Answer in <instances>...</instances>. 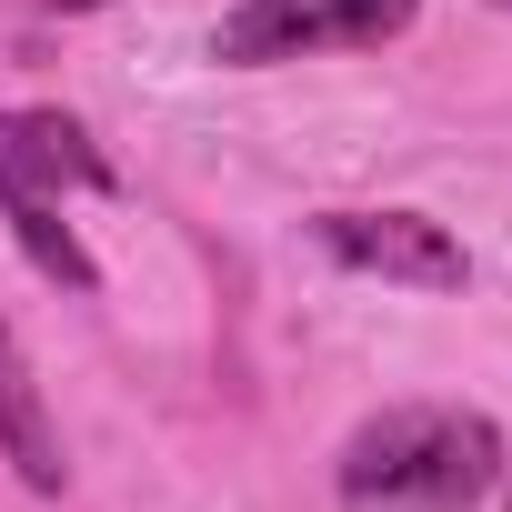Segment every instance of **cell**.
<instances>
[{
  "mask_svg": "<svg viewBox=\"0 0 512 512\" xmlns=\"http://www.w3.org/2000/svg\"><path fill=\"white\" fill-rule=\"evenodd\" d=\"M402 21H412V0H241L211 31V61L272 71V61H312V51H372Z\"/></svg>",
  "mask_w": 512,
  "mask_h": 512,
  "instance_id": "7a4b0ae2",
  "label": "cell"
},
{
  "mask_svg": "<svg viewBox=\"0 0 512 512\" xmlns=\"http://www.w3.org/2000/svg\"><path fill=\"white\" fill-rule=\"evenodd\" d=\"M492 11H512V0H492Z\"/></svg>",
  "mask_w": 512,
  "mask_h": 512,
  "instance_id": "52a82bcc",
  "label": "cell"
},
{
  "mask_svg": "<svg viewBox=\"0 0 512 512\" xmlns=\"http://www.w3.org/2000/svg\"><path fill=\"white\" fill-rule=\"evenodd\" d=\"M0 452H11V472H21L31 492H61V482H71L61 422H51V402H41V382H31V352H21L11 322H0Z\"/></svg>",
  "mask_w": 512,
  "mask_h": 512,
  "instance_id": "5b68a950",
  "label": "cell"
},
{
  "mask_svg": "<svg viewBox=\"0 0 512 512\" xmlns=\"http://www.w3.org/2000/svg\"><path fill=\"white\" fill-rule=\"evenodd\" d=\"M51 11H101V0H51Z\"/></svg>",
  "mask_w": 512,
  "mask_h": 512,
  "instance_id": "8992f818",
  "label": "cell"
},
{
  "mask_svg": "<svg viewBox=\"0 0 512 512\" xmlns=\"http://www.w3.org/2000/svg\"><path fill=\"white\" fill-rule=\"evenodd\" d=\"M502 482V432L452 402H402L342 442V512H482Z\"/></svg>",
  "mask_w": 512,
  "mask_h": 512,
  "instance_id": "6da1fadb",
  "label": "cell"
},
{
  "mask_svg": "<svg viewBox=\"0 0 512 512\" xmlns=\"http://www.w3.org/2000/svg\"><path fill=\"white\" fill-rule=\"evenodd\" d=\"M312 241L342 272H372V282H402V292H462L472 282V251L422 211H322Z\"/></svg>",
  "mask_w": 512,
  "mask_h": 512,
  "instance_id": "3957f363",
  "label": "cell"
},
{
  "mask_svg": "<svg viewBox=\"0 0 512 512\" xmlns=\"http://www.w3.org/2000/svg\"><path fill=\"white\" fill-rule=\"evenodd\" d=\"M0 191H31V201L111 191V161L91 151V131L71 111H0Z\"/></svg>",
  "mask_w": 512,
  "mask_h": 512,
  "instance_id": "277c9868",
  "label": "cell"
}]
</instances>
